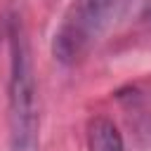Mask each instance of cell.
<instances>
[{
	"label": "cell",
	"mask_w": 151,
	"mask_h": 151,
	"mask_svg": "<svg viewBox=\"0 0 151 151\" xmlns=\"http://www.w3.org/2000/svg\"><path fill=\"white\" fill-rule=\"evenodd\" d=\"M9 151H40V116L31 47L19 21L9 28Z\"/></svg>",
	"instance_id": "obj_1"
},
{
	"label": "cell",
	"mask_w": 151,
	"mask_h": 151,
	"mask_svg": "<svg viewBox=\"0 0 151 151\" xmlns=\"http://www.w3.org/2000/svg\"><path fill=\"white\" fill-rule=\"evenodd\" d=\"M123 0H73L52 38V54L61 64L78 61L101 35Z\"/></svg>",
	"instance_id": "obj_2"
},
{
	"label": "cell",
	"mask_w": 151,
	"mask_h": 151,
	"mask_svg": "<svg viewBox=\"0 0 151 151\" xmlns=\"http://www.w3.org/2000/svg\"><path fill=\"white\" fill-rule=\"evenodd\" d=\"M87 151H125L123 134L113 120L97 116L87 125Z\"/></svg>",
	"instance_id": "obj_3"
},
{
	"label": "cell",
	"mask_w": 151,
	"mask_h": 151,
	"mask_svg": "<svg viewBox=\"0 0 151 151\" xmlns=\"http://www.w3.org/2000/svg\"><path fill=\"white\" fill-rule=\"evenodd\" d=\"M151 0H123V5H127V7H134V5H149Z\"/></svg>",
	"instance_id": "obj_4"
}]
</instances>
